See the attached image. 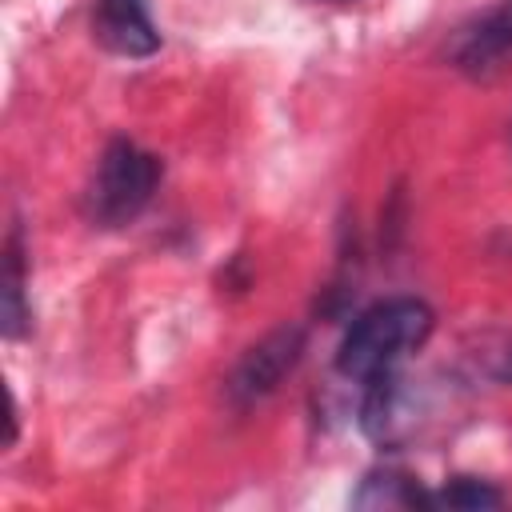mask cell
Returning <instances> with one entry per match:
<instances>
[{"label": "cell", "mask_w": 512, "mask_h": 512, "mask_svg": "<svg viewBox=\"0 0 512 512\" xmlns=\"http://www.w3.org/2000/svg\"><path fill=\"white\" fill-rule=\"evenodd\" d=\"M504 492L480 476H452L444 488L432 492V508H460V512H480V508H500Z\"/></svg>", "instance_id": "obj_9"}, {"label": "cell", "mask_w": 512, "mask_h": 512, "mask_svg": "<svg viewBox=\"0 0 512 512\" xmlns=\"http://www.w3.org/2000/svg\"><path fill=\"white\" fill-rule=\"evenodd\" d=\"M444 60L468 76V80H488L512 64V0H496L472 20H464L448 44Z\"/></svg>", "instance_id": "obj_4"}, {"label": "cell", "mask_w": 512, "mask_h": 512, "mask_svg": "<svg viewBox=\"0 0 512 512\" xmlns=\"http://www.w3.org/2000/svg\"><path fill=\"white\" fill-rule=\"evenodd\" d=\"M436 332V312L420 296H388L356 312L336 344V372L344 380L368 384L392 368H400L408 356H416Z\"/></svg>", "instance_id": "obj_1"}, {"label": "cell", "mask_w": 512, "mask_h": 512, "mask_svg": "<svg viewBox=\"0 0 512 512\" xmlns=\"http://www.w3.org/2000/svg\"><path fill=\"white\" fill-rule=\"evenodd\" d=\"M160 180H164V160L156 152H148L128 136H112L84 184L80 196L84 220L104 232H120L136 224L156 200Z\"/></svg>", "instance_id": "obj_2"}, {"label": "cell", "mask_w": 512, "mask_h": 512, "mask_svg": "<svg viewBox=\"0 0 512 512\" xmlns=\"http://www.w3.org/2000/svg\"><path fill=\"white\" fill-rule=\"evenodd\" d=\"M88 28L108 56H124V60H148L164 44L148 0H92Z\"/></svg>", "instance_id": "obj_5"}, {"label": "cell", "mask_w": 512, "mask_h": 512, "mask_svg": "<svg viewBox=\"0 0 512 512\" xmlns=\"http://www.w3.org/2000/svg\"><path fill=\"white\" fill-rule=\"evenodd\" d=\"M356 508H432V488L420 484V476L404 472V468H372L364 472L360 488L352 492Z\"/></svg>", "instance_id": "obj_7"}, {"label": "cell", "mask_w": 512, "mask_h": 512, "mask_svg": "<svg viewBox=\"0 0 512 512\" xmlns=\"http://www.w3.org/2000/svg\"><path fill=\"white\" fill-rule=\"evenodd\" d=\"M28 284V260H24V232L20 224L4 236V260H0V332L4 340H24L32 332V304L24 296Z\"/></svg>", "instance_id": "obj_6"}, {"label": "cell", "mask_w": 512, "mask_h": 512, "mask_svg": "<svg viewBox=\"0 0 512 512\" xmlns=\"http://www.w3.org/2000/svg\"><path fill=\"white\" fill-rule=\"evenodd\" d=\"M472 364L484 380L512 388V328H488L472 336Z\"/></svg>", "instance_id": "obj_8"}, {"label": "cell", "mask_w": 512, "mask_h": 512, "mask_svg": "<svg viewBox=\"0 0 512 512\" xmlns=\"http://www.w3.org/2000/svg\"><path fill=\"white\" fill-rule=\"evenodd\" d=\"M308 348V332L300 324H280L268 336H260L256 344H248L240 352V360L232 364V372L224 376V400L236 412L260 408L304 360Z\"/></svg>", "instance_id": "obj_3"}]
</instances>
